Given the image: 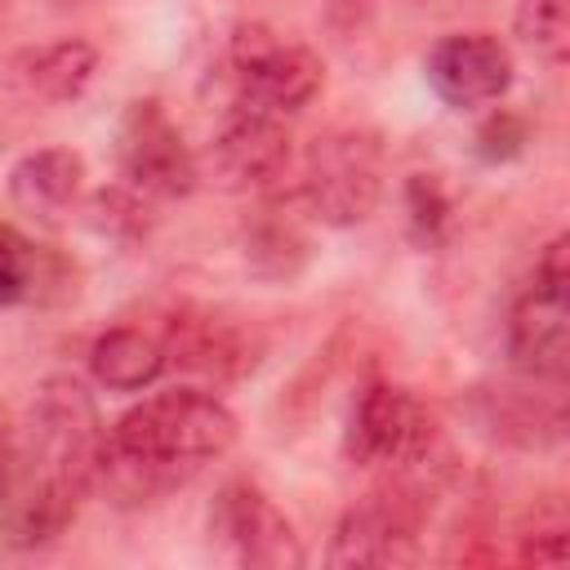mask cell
I'll use <instances>...</instances> for the list:
<instances>
[{
    "instance_id": "20",
    "label": "cell",
    "mask_w": 570,
    "mask_h": 570,
    "mask_svg": "<svg viewBox=\"0 0 570 570\" xmlns=\"http://www.w3.org/2000/svg\"><path fill=\"white\" fill-rule=\"evenodd\" d=\"M561 557H566V530L561 525L530 534L525 548H521V561H534V566H557Z\"/></svg>"
},
{
    "instance_id": "6",
    "label": "cell",
    "mask_w": 570,
    "mask_h": 570,
    "mask_svg": "<svg viewBox=\"0 0 570 570\" xmlns=\"http://www.w3.org/2000/svg\"><path fill=\"white\" fill-rule=\"evenodd\" d=\"M566 236H557L534 263L530 285L508 316V356L525 379L561 383L570 370V307H566Z\"/></svg>"
},
{
    "instance_id": "10",
    "label": "cell",
    "mask_w": 570,
    "mask_h": 570,
    "mask_svg": "<svg viewBox=\"0 0 570 570\" xmlns=\"http://www.w3.org/2000/svg\"><path fill=\"white\" fill-rule=\"evenodd\" d=\"M423 76L445 107L476 111L508 94L512 49L490 31H450L423 53Z\"/></svg>"
},
{
    "instance_id": "5",
    "label": "cell",
    "mask_w": 570,
    "mask_h": 570,
    "mask_svg": "<svg viewBox=\"0 0 570 570\" xmlns=\"http://www.w3.org/2000/svg\"><path fill=\"white\" fill-rule=\"evenodd\" d=\"M347 454L361 468L414 476L436 454V419L410 387L370 383L347 419Z\"/></svg>"
},
{
    "instance_id": "22",
    "label": "cell",
    "mask_w": 570,
    "mask_h": 570,
    "mask_svg": "<svg viewBox=\"0 0 570 570\" xmlns=\"http://www.w3.org/2000/svg\"><path fill=\"white\" fill-rule=\"evenodd\" d=\"M62 4H76V0H62Z\"/></svg>"
},
{
    "instance_id": "18",
    "label": "cell",
    "mask_w": 570,
    "mask_h": 570,
    "mask_svg": "<svg viewBox=\"0 0 570 570\" xmlns=\"http://www.w3.org/2000/svg\"><path fill=\"white\" fill-rule=\"evenodd\" d=\"M405 209H410V232H414V240H423V245L441 240V227H445V218H450V200H445V191L436 187V178L414 174V178L405 183Z\"/></svg>"
},
{
    "instance_id": "19",
    "label": "cell",
    "mask_w": 570,
    "mask_h": 570,
    "mask_svg": "<svg viewBox=\"0 0 570 570\" xmlns=\"http://www.w3.org/2000/svg\"><path fill=\"white\" fill-rule=\"evenodd\" d=\"M521 147H525V120L512 116V111L490 116V120L481 125V134H476V151H481L485 160H512Z\"/></svg>"
},
{
    "instance_id": "12",
    "label": "cell",
    "mask_w": 570,
    "mask_h": 570,
    "mask_svg": "<svg viewBox=\"0 0 570 570\" xmlns=\"http://www.w3.org/2000/svg\"><path fill=\"white\" fill-rule=\"evenodd\" d=\"M85 183V156L71 147H40L27 151L13 169H9V200L36 218V223H58Z\"/></svg>"
},
{
    "instance_id": "13",
    "label": "cell",
    "mask_w": 570,
    "mask_h": 570,
    "mask_svg": "<svg viewBox=\"0 0 570 570\" xmlns=\"http://www.w3.org/2000/svg\"><path fill=\"white\" fill-rule=\"evenodd\" d=\"M165 365H169L165 343L138 325H116L98 334L89 347V370L107 392H142L160 379Z\"/></svg>"
},
{
    "instance_id": "2",
    "label": "cell",
    "mask_w": 570,
    "mask_h": 570,
    "mask_svg": "<svg viewBox=\"0 0 570 570\" xmlns=\"http://www.w3.org/2000/svg\"><path fill=\"white\" fill-rule=\"evenodd\" d=\"M102 423L94 396L76 379H49L31 401L27 450L18 454L13 485L4 494L9 543L40 548L67 530L85 490H94Z\"/></svg>"
},
{
    "instance_id": "8",
    "label": "cell",
    "mask_w": 570,
    "mask_h": 570,
    "mask_svg": "<svg viewBox=\"0 0 570 570\" xmlns=\"http://www.w3.org/2000/svg\"><path fill=\"white\" fill-rule=\"evenodd\" d=\"M419 494L396 481L361 503H352L330 539V566H410L419 557Z\"/></svg>"
},
{
    "instance_id": "15",
    "label": "cell",
    "mask_w": 570,
    "mask_h": 570,
    "mask_svg": "<svg viewBox=\"0 0 570 570\" xmlns=\"http://www.w3.org/2000/svg\"><path fill=\"white\" fill-rule=\"evenodd\" d=\"M245 258L267 276H289L307 258V236L298 218L285 205L258 209V218L245 227Z\"/></svg>"
},
{
    "instance_id": "1",
    "label": "cell",
    "mask_w": 570,
    "mask_h": 570,
    "mask_svg": "<svg viewBox=\"0 0 570 570\" xmlns=\"http://www.w3.org/2000/svg\"><path fill=\"white\" fill-rule=\"evenodd\" d=\"M236 441V414L200 387H169L125 410L98 441L94 490L116 508H142L187 485Z\"/></svg>"
},
{
    "instance_id": "9",
    "label": "cell",
    "mask_w": 570,
    "mask_h": 570,
    "mask_svg": "<svg viewBox=\"0 0 570 570\" xmlns=\"http://www.w3.org/2000/svg\"><path fill=\"white\" fill-rule=\"evenodd\" d=\"M209 539L236 566H267V570L303 566V543L289 517L249 481H232L218 490L209 508Z\"/></svg>"
},
{
    "instance_id": "11",
    "label": "cell",
    "mask_w": 570,
    "mask_h": 570,
    "mask_svg": "<svg viewBox=\"0 0 570 570\" xmlns=\"http://www.w3.org/2000/svg\"><path fill=\"white\" fill-rule=\"evenodd\" d=\"M227 191H249L267 187L289 169V129L276 116L249 111V107H227L205 160H200Z\"/></svg>"
},
{
    "instance_id": "17",
    "label": "cell",
    "mask_w": 570,
    "mask_h": 570,
    "mask_svg": "<svg viewBox=\"0 0 570 570\" xmlns=\"http://www.w3.org/2000/svg\"><path fill=\"white\" fill-rule=\"evenodd\" d=\"M36 249L13 227H0V307L22 303L36 289Z\"/></svg>"
},
{
    "instance_id": "16",
    "label": "cell",
    "mask_w": 570,
    "mask_h": 570,
    "mask_svg": "<svg viewBox=\"0 0 570 570\" xmlns=\"http://www.w3.org/2000/svg\"><path fill=\"white\" fill-rule=\"evenodd\" d=\"M512 27L525 49H534L543 62L561 67L570 58V9L566 0H517Z\"/></svg>"
},
{
    "instance_id": "3",
    "label": "cell",
    "mask_w": 570,
    "mask_h": 570,
    "mask_svg": "<svg viewBox=\"0 0 570 570\" xmlns=\"http://www.w3.org/2000/svg\"><path fill=\"white\" fill-rule=\"evenodd\" d=\"M227 80H232V107L289 120L321 94L325 62L307 45L281 40L267 27H240L227 40Z\"/></svg>"
},
{
    "instance_id": "4",
    "label": "cell",
    "mask_w": 570,
    "mask_h": 570,
    "mask_svg": "<svg viewBox=\"0 0 570 570\" xmlns=\"http://www.w3.org/2000/svg\"><path fill=\"white\" fill-rule=\"evenodd\" d=\"M383 196V147L365 129H334L307 147L303 209L325 227H356Z\"/></svg>"
},
{
    "instance_id": "7",
    "label": "cell",
    "mask_w": 570,
    "mask_h": 570,
    "mask_svg": "<svg viewBox=\"0 0 570 570\" xmlns=\"http://www.w3.org/2000/svg\"><path fill=\"white\" fill-rule=\"evenodd\" d=\"M116 156L125 187L151 200H178L200 183V160L183 142V129L156 98H138L125 107L116 129Z\"/></svg>"
},
{
    "instance_id": "21",
    "label": "cell",
    "mask_w": 570,
    "mask_h": 570,
    "mask_svg": "<svg viewBox=\"0 0 570 570\" xmlns=\"http://www.w3.org/2000/svg\"><path fill=\"white\" fill-rule=\"evenodd\" d=\"M13 472H18V454L0 441V503H4V494H9V485H13Z\"/></svg>"
},
{
    "instance_id": "14",
    "label": "cell",
    "mask_w": 570,
    "mask_h": 570,
    "mask_svg": "<svg viewBox=\"0 0 570 570\" xmlns=\"http://www.w3.org/2000/svg\"><path fill=\"white\" fill-rule=\"evenodd\" d=\"M98 71V49L80 36H67V40H53V45H40L22 58V80L31 94L49 98V102H71L89 89Z\"/></svg>"
}]
</instances>
